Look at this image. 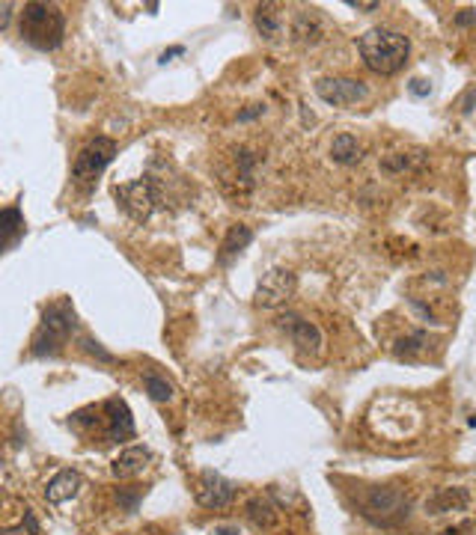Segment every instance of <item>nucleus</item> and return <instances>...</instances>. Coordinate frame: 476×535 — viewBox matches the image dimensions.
Returning a JSON list of instances; mask_svg holds the SVG:
<instances>
[{
    "mask_svg": "<svg viewBox=\"0 0 476 535\" xmlns=\"http://www.w3.org/2000/svg\"><path fill=\"white\" fill-rule=\"evenodd\" d=\"M358 51L363 57V65L375 75H396L402 72L411 54V42L405 33L390 27H372L358 39Z\"/></svg>",
    "mask_w": 476,
    "mask_h": 535,
    "instance_id": "1",
    "label": "nucleus"
},
{
    "mask_svg": "<svg viewBox=\"0 0 476 535\" xmlns=\"http://www.w3.org/2000/svg\"><path fill=\"white\" fill-rule=\"evenodd\" d=\"M66 36V15L54 3H24L21 9V39L36 51H54L63 45Z\"/></svg>",
    "mask_w": 476,
    "mask_h": 535,
    "instance_id": "2",
    "label": "nucleus"
},
{
    "mask_svg": "<svg viewBox=\"0 0 476 535\" xmlns=\"http://www.w3.org/2000/svg\"><path fill=\"white\" fill-rule=\"evenodd\" d=\"M358 511L360 518H367L372 527H384V529H393V527H402V523L411 518V499L405 497L402 488H393V485H384V488H367L358 499Z\"/></svg>",
    "mask_w": 476,
    "mask_h": 535,
    "instance_id": "3",
    "label": "nucleus"
},
{
    "mask_svg": "<svg viewBox=\"0 0 476 535\" xmlns=\"http://www.w3.org/2000/svg\"><path fill=\"white\" fill-rule=\"evenodd\" d=\"M77 327V318H75V309L69 300H57L51 304L45 312H42V321H39V330L33 336V354L36 357H54L63 351V345L69 342V336Z\"/></svg>",
    "mask_w": 476,
    "mask_h": 535,
    "instance_id": "4",
    "label": "nucleus"
},
{
    "mask_svg": "<svg viewBox=\"0 0 476 535\" xmlns=\"http://www.w3.org/2000/svg\"><path fill=\"white\" fill-rule=\"evenodd\" d=\"M116 140H110V137H95L90 140L86 146L75 155V164H72V176H75V182L84 187V191H90V187L95 185V178L105 173V166L116 158Z\"/></svg>",
    "mask_w": 476,
    "mask_h": 535,
    "instance_id": "5",
    "label": "nucleus"
},
{
    "mask_svg": "<svg viewBox=\"0 0 476 535\" xmlns=\"http://www.w3.org/2000/svg\"><path fill=\"white\" fill-rule=\"evenodd\" d=\"M114 196H116L119 208H123L135 223L149 220L152 211H155V206H158V199H161L158 185H155L149 176H146V178H137V182H128V185H116V187H114Z\"/></svg>",
    "mask_w": 476,
    "mask_h": 535,
    "instance_id": "6",
    "label": "nucleus"
},
{
    "mask_svg": "<svg viewBox=\"0 0 476 535\" xmlns=\"http://www.w3.org/2000/svg\"><path fill=\"white\" fill-rule=\"evenodd\" d=\"M316 95L322 98L325 104H334V107H348V104H358L369 95V86L363 81H354V77H322L316 84Z\"/></svg>",
    "mask_w": 476,
    "mask_h": 535,
    "instance_id": "7",
    "label": "nucleus"
},
{
    "mask_svg": "<svg viewBox=\"0 0 476 535\" xmlns=\"http://www.w3.org/2000/svg\"><path fill=\"white\" fill-rule=\"evenodd\" d=\"M295 274L292 271H286V268H274V271H268L259 280L256 286V304L265 307V309H274V307H283L286 300H289L295 295Z\"/></svg>",
    "mask_w": 476,
    "mask_h": 535,
    "instance_id": "8",
    "label": "nucleus"
},
{
    "mask_svg": "<svg viewBox=\"0 0 476 535\" xmlns=\"http://www.w3.org/2000/svg\"><path fill=\"white\" fill-rule=\"evenodd\" d=\"M232 499H236V482H229V479H224L215 470L200 473V479H197V503L220 511L232 506Z\"/></svg>",
    "mask_w": 476,
    "mask_h": 535,
    "instance_id": "9",
    "label": "nucleus"
},
{
    "mask_svg": "<svg viewBox=\"0 0 476 535\" xmlns=\"http://www.w3.org/2000/svg\"><path fill=\"white\" fill-rule=\"evenodd\" d=\"M277 325H280L283 330H289L292 342H295L301 351H309V354H318V351H322V342H325V339H322V330H318L313 321L295 316V312H286V316L277 318Z\"/></svg>",
    "mask_w": 476,
    "mask_h": 535,
    "instance_id": "10",
    "label": "nucleus"
},
{
    "mask_svg": "<svg viewBox=\"0 0 476 535\" xmlns=\"http://www.w3.org/2000/svg\"><path fill=\"white\" fill-rule=\"evenodd\" d=\"M105 419H107V440H128L135 437V417L123 398H110L105 401Z\"/></svg>",
    "mask_w": 476,
    "mask_h": 535,
    "instance_id": "11",
    "label": "nucleus"
},
{
    "mask_svg": "<svg viewBox=\"0 0 476 535\" xmlns=\"http://www.w3.org/2000/svg\"><path fill=\"white\" fill-rule=\"evenodd\" d=\"M468 506H470L468 488H438L435 494L426 499L429 515H452V511H464Z\"/></svg>",
    "mask_w": 476,
    "mask_h": 535,
    "instance_id": "12",
    "label": "nucleus"
},
{
    "mask_svg": "<svg viewBox=\"0 0 476 535\" xmlns=\"http://www.w3.org/2000/svg\"><path fill=\"white\" fill-rule=\"evenodd\" d=\"M81 488H84L81 473H77V470H60L45 485V499H48V503H54V506H60V503H66V499H75Z\"/></svg>",
    "mask_w": 476,
    "mask_h": 535,
    "instance_id": "13",
    "label": "nucleus"
},
{
    "mask_svg": "<svg viewBox=\"0 0 476 535\" xmlns=\"http://www.w3.org/2000/svg\"><path fill=\"white\" fill-rule=\"evenodd\" d=\"M149 461H152V452L146 446H128V449L119 452V458L110 464V473L116 479H131V476H140L146 470Z\"/></svg>",
    "mask_w": 476,
    "mask_h": 535,
    "instance_id": "14",
    "label": "nucleus"
},
{
    "mask_svg": "<svg viewBox=\"0 0 476 535\" xmlns=\"http://www.w3.org/2000/svg\"><path fill=\"white\" fill-rule=\"evenodd\" d=\"M0 235H3V250H15V244L24 238V215L15 208V206H9L3 208V215H0Z\"/></svg>",
    "mask_w": 476,
    "mask_h": 535,
    "instance_id": "15",
    "label": "nucleus"
},
{
    "mask_svg": "<svg viewBox=\"0 0 476 535\" xmlns=\"http://www.w3.org/2000/svg\"><path fill=\"white\" fill-rule=\"evenodd\" d=\"M250 241H253V229H250V226H245V223H236V226H232V229L227 232L224 244H220V256H217V262H220V265H229L232 256H238L241 250L247 247Z\"/></svg>",
    "mask_w": 476,
    "mask_h": 535,
    "instance_id": "16",
    "label": "nucleus"
},
{
    "mask_svg": "<svg viewBox=\"0 0 476 535\" xmlns=\"http://www.w3.org/2000/svg\"><path fill=\"white\" fill-rule=\"evenodd\" d=\"M330 158H334L337 164H358L363 158V149H360V143L358 137H351V134H339V137L334 140V146H330Z\"/></svg>",
    "mask_w": 476,
    "mask_h": 535,
    "instance_id": "17",
    "label": "nucleus"
},
{
    "mask_svg": "<svg viewBox=\"0 0 476 535\" xmlns=\"http://www.w3.org/2000/svg\"><path fill=\"white\" fill-rule=\"evenodd\" d=\"M292 36L304 45H316L322 39V24H318V18L313 13H298L292 24Z\"/></svg>",
    "mask_w": 476,
    "mask_h": 535,
    "instance_id": "18",
    "label": "nucleus"
},
{
    "mask_svg": "<svg viewBox=\"0 0 476 535\" xmlns=\"http://www.w3.org/2000/svg\"><path fill=\"white\" fill-rule=\"evenodd\" d=\"M247 518H250L253 527L271 529V527H274V520H277V509L271 506V499H268V497H253L250 503H247Z\"/></svg>",
    "mask_w": 476,
    "mask_h": 535,
    "instance_id": "19",
    "label": "nucleus"
},
{
    "mask_svg": "<svg viewBox=\"0 0 476 535\" xmlns=\"http://www.w3.org/2000/svg\"><path fill=\"white\" fill-rule=\"evenodd\" d=\"M253 24H256V30L262 33L265 39L280 36V18H277V13H274L271 3H265V6L256 9V18H253Z\"/></svg>",
    "mask_w": 476,
    "mask_h": 535,
    "instance_id": "20",
    "label": "nucleus"
},
{
    "mask_svg": "<svg viewBox=\"0 0 476 535\" xmlns=\"http://www.w3.org/2000/svg\"><path fill=\"white\" fill-rule=\"evenodd\" d=\"M143 387H146V393L152 401H170L173 398V384L164 381L158 375H146L143 378Z\"/></svg>",
    "mask_w": 476,
    "mask_h": 535,
    "instance_id": "21",
    "label": "nucleus"
},
{
    "mask_svg": "<svg viewBox=\"0 0 476 535\" xmlns=\"http://www.w3.org/2000/svg\"><path fill=\"white\" fill-rule=\"evenodd\" d=\"M253 166H256V155L241 149L238 152V178H245V187L253 185Z\"/></svg>",
    "mask_w": 476,
    "mask_h": 535,
    "instance_id": "22",
    "label": "nucleus"
},
{
    "mask_svg": "<svg viewBox=\"0 0 476 535\" xmlns=\"http://www.w3.org/2000/svg\"><path fill=\"white\" fill-rule=\"evenodd\" d=\"M423 345H426V333L417 330V333H411V336L396 342V354H417V351H423Z\"/></svg>",
    "mask_w": 476,
    "mask_h": 535,
    "instance_id": "23",
    "label": "nucleus"
},
{
    "mask_svg": "<svg viewBox=\"0 0 476 535\" xmlns=\"http://www.w3.org/2000/svg\"><path fill=\"white\" fill-rule=\"evenodd\" d=\"M81 348H84L86 354H93L95 360H102V363H114V354L105 351V348H102V342H95V339H90V336H84V339H81Z\"/></svg>",
    "mask_w": 476,
    "mask_h": 535,
    "instance_id": "24",
    "label": "nucleus"
},
{
    "mask_svg": "<svg viewBox=\"0 0 476 535\" xmlns=\"http://www.w3.org/2000/svg\"><path fill=\"white\" fill-rule=\"evenodd\" d=\"M381 166H384V170H390V173H402V170L411 166V158L402 155V152H393V155H387V158L381 161Z\"/></svg>",
    "mask_w": 476,
    "mask_h": 535,
    "instance_id": "25",
    "label": "nucleus"
},
{
    "mask_svg": "<svg viewBox=\"0 0 476 535\" xmlns=\"http://www.w3.org/2000/svg\"><path fill=\"white\" fill-rule=\"evenodd\" d=\"M408 89H411V95H417V98H429V95H431V84L423 81V77H411Z\"/></svg>",
    "mask_w": 476,
    "mask_h": 535,
    "instance_id": "26",
    "label": "nucleus"
},
{
    "mask_svg": "<svg viewBox=\"0 0 476 535\" xmlns=\"http://www.w3.org/2000/svg\"><path fill=\"white\" fill-rule=\"evenodd\" d=\"M116 499H119V506H123L125 511H137V503H140V490H137V494H128V490H119V494H116Z\"/></svg>",
    "mask_w": 476,
    "mask_h": 535,
    "instance_id": "27",
    "label": "nucleus"
},
{
    "mask_svg": "<svg viewBox=\"0 0 476 535\" xmlns=\"http://www.w3.org/2000/svg\"><path fill=\"white\" fill-rule=\"evenodd\" d=\"M473 110H476V86L468 89L464 98H461V114H473Z\"/></svg>",
    "mask_w": 476,
    "mask_h": 535,
    "instance_id": "28",
    "label": "nucleus"
},
{
    "mask_svg": "<svg viewBox=\"0 0 476 535\" xmlns=\"http://www.w3.org/2000/svg\"><path fill=\"white\" fill-rule=\"evenodd\" d=\"M262 114H265V107H262V104H253V107H247V110H241L238 122H250V119H256V116H262Z\"/></svg>",
    "mask_w": 476,
    "mask_h": 535,
    "instance_id": "29",
    "label": "nucleus"
},
{
    "mask_svg": "<svg viewBox=\"0 0 476 535\" xmlns=\"http://www.w3.org/2000/svg\"><path fill=\"white\" fill-rule=\"evenodd\" d=\"M182 54H185V48H182V45H173V48H167V51L161 54V60H158V63H161V65H167L173 57H182Z\"/></svg>",
    "mask_w": 476,
    "mask_h": 535,
    "instance_id": "30",
    "label": "nucleus"
},
{
    "mask_svg": "<svg viewBox=\"0 0 476 535\" xmlns=\"http://www.w3.org/2000/svg\"><path fill=\"white\" fill-rule=\"evenodd\" d=\"M456 24H459V27L476 24V13H473V9H461V13H459V18H456Z\"/></svg>",
    "mask_w": 476,
    "mask_h": 535,
    "instance_id": "31",
    "label": "nucleus"
},
{
    "mask_svg": "<svg viewBox=\"0 0 476 535\" xmlns=\"http://www.w3.org/2000/svg\"><path fill=\"white\" fill-rule=\"evenodd\" d=\"M24 523H27L30 535H39V523H36V518H33V511H24Z\"/></svg>",
    "mask_w": 476,
    "mask_h": 535,
    "instance_id": "32",
    "label": "nucleus"
},
{
    "mask_svg": "<svg viewBox=\"0 0 476 535\" xmlns=\"http://www.w3.org/2000/svg\"><path fill=\"white\" fill-rule=\"evenodd\" d=\"M348 6H351V9H367V13L378 9V3H375V0H372V3H363V0H348Z\"/></svg>",
    "mask_w": 476,
    "mask_h": 535,
    "instance_id": "33",
    "label": "nucleus"
},
{
    "mask_svg": "<svg viewBox=\"0 0 476 535\" xmlns=\"http://www.w3.org/2000/svg\"><path fill=\"white\" fill-rule=\"evenodd\" d=\"M9 9H13V3H3V18H0V27H6V24H9V15H13Z\"/></svg>",
    "mask_w": 476,
    "mask_h": 535,
    "instance_id": "34",
    "label": "nucleus"
},
{
    "mask_svg": "<svg viewBox=\"0 0 476 535\" xmlns=\"http://www.w3.org/2000/svg\"><path fill=\"white\" fill-rule=\"evenodd\" d=\"M215 535H238V529L236 527H217Z\"/></svg>",
    "mask_w": 476,
    "mask_h": 535,
    "instance_id": "35",
    "label": "nucleus"
}]
</instances>
